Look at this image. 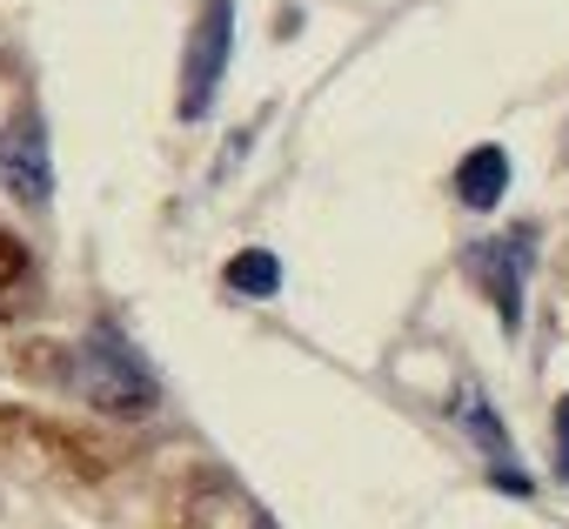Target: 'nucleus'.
Instances as JSON below:
<instances>
[{"label": "nucleus", "instance_id": "f03ea898", "mask_svg": "<svg viewBox=\"0 0 569 529\" xmlns=\"http://www.w3.org/2000/svg\"><path fill=\"white\" fill-rule=\"evenodd\" d=\"M228 54H234V0H201L194 14V34H188V54H181V121H201L221 94V74H228Z\"/></svg>", "mask_w": 569, "mask_h": 529}, {"label": "nucleus", "instance_id": "0eeeda50", "mask_svg": "<svg viewBox=\"0 0 569 529\" xmlns=\"http://www.w3.org/2000/svg\"><path fill=\"white\" fill-rule=\"evenodd\" d=\"M456 416H462V429L482 442L489 469H516V462H509V456H516V442H509V429L496 422V409H489V396H482V389H469V396L456 402Z\"/></svg>", "mask_w": 569, "mask_h": 529}, {"label": "nucleus", "instance_id": "9d476101", "mask_svg": "<svg viewBox=\"0 0 569 529\" xmlns=\"http://www.w3.org/2000/svg\"><path fill=\"white\" fill-rule=\"evenodd\" d=\"M248 529H274V522H248Z\"/></svg>", "mask_w": 569, "mask_h": 529}, {"label": "nucleus", "instance_id": "f257e3e1", "mask_svg": "<svg viewBox=\"0 0 569 529\" xmlns=\"http://www.w3.org/2000/svg\"><path fill=\"white\" fill-rule=\"evenodd\" d=\"M68 389H74L88 409L114 416V422H141V416H154V402H161V382H154V369L141 362V349H134L121 329H108V322H94V329L74 342V356H68Z\"/></svg>", "mask_w": 569, "mask_h": 529}, {"label": "nucleus", "instance_id": "7ed1b4c3", "mask_svg": "<svg viewBox=\"0 0 569 529\" xmlns=\"http://www.w3.org/2000/svg\"><path fill=\"white\" fill-rule=\"evenodd\" d=\"M0 188L21 208L54 201V154H48V121L34 101H14V114L0 121Z\"/></svg>", "mask_w": 569, "mask_h": 529}, {"label": "nucleus", "instance_id": "1a4fd4ad", "mask_svg": "<svg viewBox=\"0 0 569 529\" xmlns=\"http://www.w3.org/2000/svg\"><path fill=\"white\" fill-rule=\"evenodd\" d=\"M556 482H569V396L556 402Z\"/></svg>", "mask_w": 569, "mask_h": 529}, {"label": "nucleus", "instance_id": "39448f33", "mask_svg": "<svg viewBox=\"0 0 569 529\" xmlns=\"http://www.w3.org/2000/svg\"><path fill=\"white\" fill-rule=\"evenodd\" d=\"M34 302H41V261L8 221H0V329L34 316Z\"/></svg>", "mask_w": 569, "mask_h": 529}, {"label": "nucleus", "instance_id": "423d86ee", "mask_svg": "<svg viewBox=\"0 0 569 529\" xmlns=\"http://www.w3.org/2000/svg\"><path fill=\"white\" fill-rule=\"evenodd\" d=\"M502 194H509V154H502L496 141L469 148V154H462V168H456V201H462V208H476V214H489Z\"/></svg>", "mask_w": 569, "mask_h": 529}, {"label": "nucleus", "instance_id": "20e7f679", "mask_svg": "<svg viewBox=\"0 0 569 529\" xmlns=\"http://www.w3.org/2000/svg\"><path fill=\"white\" fill-rule=\"evenodd\" d=\"M462 261H469V282L489 296L502 336H522V276H529V261H536V228H509L496 241H476Z\"/></svg>", "mask_w": 569, "mask_h": 529}, {"label": "nucleus", "instance_id": "6e6552de", "mask_svg": "<svg viewBox=\"0 0 569 529\" xmlns=\"http://www.w3.org/2000/svg\"><path fill=\"white\" fill-rule=\"evenodd\" d=\"M221 282H228L234 296H248V302H268V296L281 289V261H274L268 248H241L228 269H221Z\"/></svg>", "mask_w": 569, "mask_h": 529}]
</instances>
